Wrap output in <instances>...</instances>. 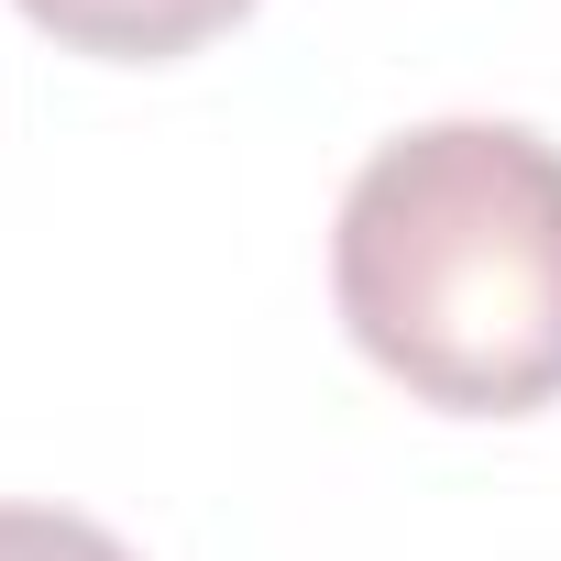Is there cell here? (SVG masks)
<instances>
[{"label": "cell", "mask_w": 561, "mask_h": 561, "mask_svg": "<svg viewBox=\"0 0 561 561\" xmlns=\"http://www.w3.org/2000/svg\"><path fill=\"white\" fill-rule=\"evenodd\" d=\"M0 561H133V550L78 506H0Z\"/></svg>", "instance_id": "3957f363"}, {"label": "cell", "mask_w": 561, "mask_h": 561, "mask_svg": "<svg viewBox=\"0 0 561 561\" xmlns=\"http://www.w3.org/2000/svg\"><path fill=\"white\" fill-rule=\"evenodd\" d=\"M342 331L451 419L561 397V144L528 122H419L364 154L331 231Z\"/></svg>", "instance_id": "6da1fadb"}, {"label": "cell", "mask_w": 561, "mask_h": 561, "mask_svg": "<svg viewBox=\"0 0 561 561\" xmlns=\"http://www.w3.org/2000/svg\"><path fill=\"white\" fill-rule=\"evenodd\" d=\"M23 12H34L56 45H78V56L165 67V56H187V45L231 34V23L253 12V0H23Z\"/></svg>", "instance_id": "7a4b0ae2"}]
</instances>
